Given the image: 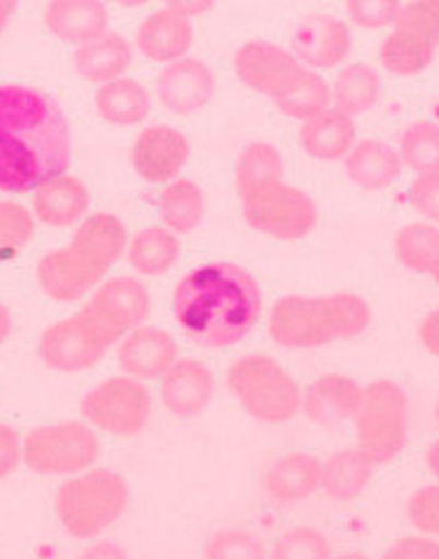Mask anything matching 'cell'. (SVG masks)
Wrapping results in <instances>:
<instances>
[{
    "label": "cell",
    "instance_id": "cell-1",
    "mask_svg": "<svg viewBox=\"0 0 439 559\" xmlns=\"http://www.w3.org/2000/svg\"><path fill=\"white\" fill-rule=\"evenodd\" d=\"M72 136L62 107L20 83L0 86V192H35L67 174Z\"/></svg>",
    "mask_w": 439,
    "mask_h": 559
},
{
    "label": "cell",
    "instance_id": "cell-2",
    "mask_svg": "<svg viewBox=\"0 0 439 559\" xmlns=\"http://www.w3.org/2000/svg\"><path fill=\"white\" fill-rule=\"evenodd\" d=\"M174 318L189 342L205 349H227L253 331L264 309L256 277L229 261H211L179 280Z\"/></svg>",
    "mask_w": 439,
    "mask_h": 559
},
{
    "label": "cell",
    "instance_id": "cell-3",
    "mask_svg": "<svg viewBox=\"0 0 439 559\" xmlns=\"http://www.w3.org/2000/svg\"><path fill=\"white\" fill-rule=\"evenodd\" d=\"M128 229L112 214H88L64 248H54L38 261V285L59 304L83 301L107 280L115 261L126 253Z\"/></svg>",
    "mask_w": 439,
    "mask_h": 559
},
{
    "label": "cell",
    "instance_id": "cell-4",
    "mask_svg": "<svg viewBox=\"0 0 439 559\" xmlns=\"http://www.w3.org/2000/svg\"><path fill=\"white\" fill-rule=\"evenodd\" d=\"M368 301L357 294L285 296L270 312V336L285 349H320L368 331Z\"/></svg>",
    "mask_w": 439,
    "mask_h": 559
},
{
    "label": "cell",
    "instance_id": "cell-5",
    "mask_svg": "<svg viewBox=\"0 0 439 559\" xmlns=\"http://www.w3.org/2000/svg\"><path fill=\"white\" fill-rule=\"evenodd\" d=\"M131 488L115 469H88L70 477L57 490V520L67 536L85 540L96 538L126 514Z\"/></svg>",
    "mask_w": 439,
    "mask_h": 559
},
{
    "label": "cell",
    "instance_id": "cell-6",
    "mask_svg": "<svg viewBox=\"0 0 439 559\" xmlns=\"http://www.w3.org/2000/svg\"><path fill=\"white\" fill-rule=\"evenodd\" d=\"M227 386L240 408L261 424L290 421L304 403V389L298 386V381L264 352L232 362Z\"/></svg>",
    "mask_w": 439,
    "mask_h": 559
},
{
    "label": "cell",
    "instance_id": "cell-7",
    "mask_svg": "<svg viewBox=\"0 0 439 559\" xmlns=\"http://www.w3.org/2000/svg\"><path fill=\"white\" fill-rule=\"evenodd\" d=\"M355 421V448L373 466L389 464L405 451L411 400L398 381H373L363 386V405Z\"/></svg>",
    "mask_w": 439,
    "mask_h": 559
},
{
    "label": "cell",
    "instance_id": "cell-8",
    "mask_svg": "<svg viewBox=\"0 0 439 559\" xmlns=\"http://www.w3.org/2000/svg\"><path fill=\"white\" fill-rule=\"evenodd\" d=\"M102 445L96 431L83 421L48 424L27 431L22 440V464L46 477L83 474L94 469Z\"/></svg>",
    "mask_w": 439,
    "mask_h": 559
},
{
    "label": "cell",
    "instance_id": "cell-9",
    "mask_svg": "<svg viewBox=\"0 0 439 559\" xmlns=\"http://www.w3.org/2000/svg\"><path fill=\"white\" fill-rule=\"evenodd\" d=\"M115 344H120V336H115L83 304L75 314L43 331L38 355L43 366L59 370V373H83V370L99 366L102 357Z\"/></svg>",
    "mask_w": 439,
    "mask_h": 559
},
{
    "label": "cell",
    "instance_id": "cell-10",
    "mask_svg": "<svg viewBox=\"0 0 439 559\" xmlns=\"http://www.w3.org/2000/svg\"><path fill=\"white\" fill-rule=\"evenodd\" d=\"M81 413L91 429L107 431L112 437H137L150 427L155 400L142 381L131 376H112L85 394Z\"/></svg>",
    "mask_w": 439,
    "mask_h": 559
},
{
    "label": "cell",
    "instance_id": "cell-11",
    "mask_svg": "<svg viewBox=\"0 0 439 559\" xmlns=\"http://www.w3.org/2000/svg\"><path fill=\"white\" fill-rule=\"evenodd\" d=\"M242 216L256 233L283 242L307 237L320 218L315 200L298 187L285 185V181H277L266 190L242 198Z\"/></svg>",
    "mask_w": 439,
    "mask_h": 559
},
{
    "label": "cell",
    "instance_id": "cell-12",
    "mask_svg": "<svg viewBox=\"0 0 439 559\" xmlns=\"http://www.w3.org/2000/svg\"><path fill=\"white\" fill-rule=\"evenodd\" d=\"M85 307L105 323L115 336L137 331L152 312V296L137 277H109L91 294Z\"/></svg>",
    "mask_w": 439,
    "mask_h": 559
},
{
    "label": "cell",
    "instance_id": "cell-13",
    "mask_svg": "<svg viewBox=\"0 0 439 559\" xmlns=\"http://www.w3.org/2000/svg\"><path fill=\"white\" fill-rule=\"evenodd\" d=\"M288 51L307 70H335L349 57L352 33L331 14H312L296 27Z\"/></svg>",
    "mask_w": 439,
    "mask_h": 559
},
{
    "label": "cell",
    "instance_id": "cell-14",
    "mask_svg": "<svg viewBox=\"0 0 439 559\" xmlns=\"http://www.w3.org/2000/svg\"><path fill=\"white\" fill-rule=\"evenodd\" d=\"M189 160V142L179 129L150 126L137 136L131 150L133 171L150 185H170Z\"/></svg>",
    "mask_w": 439,
    "mask_h": 559
},
{
    "label": "cell",
    "instance_id": "cell-15",
    "mask_svg": "<svg viewBox=\"0 0 439 559\" xmlns=\"http://www.w3.org/2000/svg\"><path fill=\"white\" fill-rule=\"evenodd\" d=\"M157 94L168 112L187 118V115L200 112L211 105L213 94H216V75L200 59H179V62L163 67V72L157 75Z\"/></svg>",
    "mask_w": 439,
    "mask_h": 559
},
{
    "label": "cell",
    "instance_id": "cell-16",
    "mask_svg": "<svg viewBox=\"0 0 439 559\" xmlns=\"http://www.w3.org/2000/svg\"><path fill=\"white\" fill-rule=\"evenodd\" d=\"M298 70L301 64L296 62L288 48L270 44V40H248L235 53V72L242 86L270 96V99Z\"/></svg>",
    "mask_w": 439,
    "mask_h": 559
},
{
    "label": "cell",
    "instance_id": "cell-17",
    "mask_svg": "<svg viewBox=\"0 0 439 559\" xmlns=\"http://www.w3.org/2000/svg\"><path fill=\"white\" fill-rule=\"evenodd\" d=\"M179 360V344L168 331L155 325H142L126 333L118 344V362L126 376L137 381H155Z\"/></svg>",
    "mask_w": 439,
    "mask_h": 559
},
{
    "label": "cell",
    "instance_id": "cell-18",
    "mask_svg": "<svg viewBox=\"0 0 439 559\" xmlns=\"http://www.w3.org/2000/svg\"><path fill=\"white\" fill-rule=\"evenodd\" d=\"M216 392L213 370L200 360H176L161 379L163 408L170 416L194 418L211 405Z\"/></svg>",
    "mask_w": 439,
    "mask_h": 559
},
{
    "label": "cell",
    "instance_id": "cell-19",
    "mask_svg": "<svg viewBox=\"0 0 439 559\" xmlns=\"http://www.w3.org/2000/svg\"><path fill=\"white\" fill-rule=\"evenodd\" d=\"M194 44L192 20L166 3V9L155 11L139 24L137 48L146 59L161 64H174L187 59L189 48Z\"/></svg>",
    "mask_w": 439,
    "mask_h": 559
},
{
    "label": "cell",
    "instance_id": "cell-20",
    "mask_svg": "<svg viewBox=\"0 0 439 559\" xmlns=\"http://www.w3.org/2000/svg\"><path fill=\"white\" fill-rule=\"evenodd\" d=\"M363 405V386L341 373H325L304 389L301 411L320 427L352 421Z\"/></svg>",
    "mask_w": 439,
    "mask_h": 559
},
{
    "label": "cell",
    "instance_id": "cell-21",
    "mask_svg": "<svg viewBox=\"0 0 439 559\" xmlns=\"http://www.w3.org/2000/svg\"><path fill=\"white\" fill-rule=\"evenodd\" d=\"M43 24L59 40L81 48L109 33V11L99 0H54L43 11Z\"/></svg>",
    "mask_w": 439,
    "mask_h": 559
},
{
    "label": "cell",
    "instance_id": "cell-22",
    "mask_svg": "<svg viewBox=\"0 0 439 559\" xmlns=\"http://www.w3.org/2000/svg\"><path fill=\"white\" fill-rule=\"evenodd\" d=\"M91 192L78 176L62 174L33 192V216L48 227H78L88 216Z\"/></svg>",
    "mask_w": 439,
    "mask_h": 559
},
{
    "label": "cell",
    "instance_id": "cell-23",
    "mask_svg": "<svg viewBox=\"0 0 439 559\" xmlns=\"http://www.w3.org/2000/svg\"><path fill=\"white\" fill-rule=\"evenodd\" d=\"M322 461L309 453H288L264 474V490L274 503H298L320 490Z\"/></svg>",
    "mask_w": 439,
    "mask_h": 559
},
{
    "label": "cell",
    "instance_id": "cell-24",
    "mask_svg": "<svg viewBox=\"0 0 439 559\" xmlns=\"http://www.w3.org/2000/svg\"><path fill=\"white\" fill-rule=\"evenodd\" d=\"M355 133V120L331 107L315 118L304 120L298 139H301V147L309 157L333 163L349 155V150L357 144Z\"/></svg>",
    "mask_w": 439,
    "mask_h": 559
},
{
    "label": "cell",
    "instance_id": "cell-25",
    "mask_svg": "<svg viewBox=\"0 0 439 559\" xmlns=\"http://www.w3.org/2000/svg\"><path fill=\"white\" fill-rule=\"evenodd\" d=\"M346 176L363 190H387L402 174L400 152L378 139H365L344 157Z\"/></svg>",
    "mask_w": 439,
    "mask_h": 559
},
{
    "label": "cell",
    "instance_id": "cell-26",
    "mask_svg": "<svg viewBox=\"0 0 439 559\" xmlns=\"http://www.w3.org/2000/svg\"><path fill=\"white\" fill-rule=\"evenodd\" d=\"M373 472L376 466L357 448H346V451L333 453L331 459L322 461L320 490L331 501L349 503L365 493V488L373 479Z\"/></svg>",
    "mask_w": 439,
    "mask_h": 559
},
{
    "label": "cell",
    "instance_id": "cell-27",
    "mask_svg": "<svg viewBox=\"0 0 439 559\" xmlns=\"http://www.w3.org/2000/svg\"><path fill=\"white\" fill-rule=\"evenodd\" d=\"M133 48L123 35L105 33L102 38L91 40V44L81 46L75 51V70L78 75L91 83H105L118 81L126 75L128 64H131Z\"/></svg>",
    "mask_w": 439,
    "mask_h": 559
},
{
    "label": "cell",
    "instance_id": "cell-28",
    "mask_svg": "<svg viewBox=\"0 0 439 559\" xmlns=\"http://www.w3.org/2000/svg\"><path fill=\"white\" fill-rule=\"evenodd\" d=\"M94 105L102 120H107V123L112 126H123V129L144 123L152 112L150 91H146L139 81L126 75L99 86L94 96Z\"/></svg>",
    "mask_w": 439,
    "mask_h": 559
},
{
    "label": "cell",
    "instance_id": "cell-29",
    "mask_svg": "<svg viewBox=\"0 0 439 559\" xmlns=\"http://www.w3.org/2000/svg\"><path fill=\"white\" fill-rule=\"evenodd\" d=\"M126 257L128 264L133 266V272H139L142 277L166 275L181 257L179 235H174L166 227L139 229V233L128 240Z\"/></svg>",
    "mask_w": 439,
    "mask_h": 559
},
{
    "label": "cell",
    "instance_id": "cell-30",
    "mask_svg": "<svg viewBox=\"0 0 439 559\" xmlns=\"http://www.w3.org/2000/svg\"><path fill=\"white\" fill-rule=\"evenodd\" d=\"M272 102L277 105L280 112L288 115V118L309 120L315 118V115L331 109V83H328L320 72L301 67V70L272 96Z\"/></svg>",
    "mask_w": 439,
    "mask_h": 559
},
{
    "label": "cell",
    "instance_id": "cell-31",
    "mask_svg": "<svg viewBox=\"0 0 439 559\" xmlns=\"http://www.w3.org/2000/svg\"><path fill=\"white\" fill-rule=\"evenodd\" d=\"M157 211H161L163 227L174 235H187L200 227L205 218V194L198 181L174 179L163 187L157 198Z\"/></svg>",
    "mask_w": 439,
    "mask_h": 559
},
{
    "label": "cell",
    "instance_id": "cell-32",
    "mask_svg": "<svg viewBox=\"0 0 439 559\" xmlns=\"http://www.w3.org/2000/svg\"><path fill=\"white\" fill-rule=\"evenodd\" d=\"M378 94H381V78L373 67L363 62L341 67L331 86V102L335 109L349 115V118L373 109Z\"/></svg>",
    "mask_w": 439,
    "mask_h": 559
},
{
    "label": "cell",
    "instance_id": "cell-33",
    "mask_svg": "<svg viewBox=\"0 0 439 559\" xmlns=\"http://www.w3.org/2000/svg\"><path fill=\"white\" fill-rule=\"evenodd\" d=\"M285 176V163L277 147L266 142H253L242 147L235 163V187L237 194L248 198V194L266 190V187L277 185Z\"/></svg>",
    "mask_w": 439,
    "mask_h": 559
},
{
    "label": "cell",
    "instance_id": "cell-34",
    "mask_svg": "<svg viewBox=\"0 0 439 559\" xmlns=\"http://www.w3.org/2000/svg\"><path fill=\"white\" fill-rule=\"evenodd\" d=\"M435 53H437V48L431 44H426L424 38L394 27L392 33L387 35V40L381 44L378 59H381L383 70L392 72V75L416 78L431 64Z\"/></svg>",
    "mask_w": 439,
    "mask_h": 559
},
{
    "label": "cell",
    "instance_id": "cell-35",
    "mask_svg": "<svg viewBox=\"0 0 439 559\" xmlns=\"http://www.w3.org/2000/svg\"><path fill=\"white\" fill-rule=\"evenodd\" d=\"M394 257L418 275H431L439 261V229L429 222L405 224L394 235Z\"/></svg>",
    "mask_w": 439,
    "mask_h": 559
},
{
    "label": "cell",
    "instance_id": "cell-36",
    "mask_svg": "<svg viewBox=\"0 0 439 559\" xmlns=\"http://www.w3.org/2000/svg\"><path fill=\"white\" fill-rule=\"evenodd\" d=\"M402 166L413 168L418 176L439 174V123L420 120L407 126L400 136Z\"/></svg>",
    "mask_w": 439,
    "mask_h": 559
},
{
    "label": "cell",
    "instance_id": "cell-37",
    "mask_svg": "<svg viewBox=\"0 0 439 559\" xmlns=\"http://www.w3.org/2000/svg\"><path fill=\"white\" fill-rule=\"evenodd\" d=\"M35 235L33 211L14 200H0V261L14 259Z\"/></svg>",
    "mask_w": 439,
    "mask_h": 559
},
{
    "label": "cell",
    "instance_id": "cell-38",
    "mask_svg": "<svg viewBox=\"0 0 439 559\" xmlns=\"http://www.w3.org/2000/svg\"><path fill=\"white\" fill-rule=\"evenodd\" d=\"M270 559H333V546L315 527H290L274 540Z\"/></svg>",
    "mask_w": 439,
    "mask_h": 559
},
{
    "label": "cell",
    "instance_id": "cell-39",
    "mask_svg": "<svg viewBox=\"0 0 439 559\" xmlns=\"http://www.w3.org/2000/svg\"><path fill=\"white\" fill-rule=\"evenodd\" d=\"M205 559H270V551L253 531L229 527V531H218L205 544Z\"/></svg>",
    "mask_w": 439,
    "mask_h": 559
},
{
    "label": "cell",
    "instance_id": "cell-40",
    "mask_svg": "<svg viewBox=\"0 0 439 559\" xmlns=\"http://www.w3.org/2000/svg\"><path fill=\"white\" fill-rule=\"evenodd\" d=\"M394 27L418 35L426 44L439 48V0H416L402 3Z\"/></svg>",
    "mask_w": 439,
    "mask_h": 559
},
{
    "label": "cell",
    "instance_id": "cell-41",
    "mask_svg": "<svg viewBox=\"0 0 439 559\" xmlns=\"http://www.w3.org/2000/svg\"><path fill=\"white\" fill-rule=\"evenodd\" d=\"M407 520L420 536L439 538V485L418 488L407 501Z\"/></svg>",
    "mask_w": 439,
    "mask_h": 559
},
{
    "label": "cell",
    "instance_id": "cell-42",
    "mask_svg": "<svg viewBox=\"0 0 439 559\" xmlns=\"http://www.w3.org/2000/svg\"><path fill=\"white\" fill-rule=\"evenodd\" d=\"M398 0H349L346 11H349L352 22L359 24L363 29H383L394 27V20L400 14Z\"/></svg>",
    "mask_w": 439,
    "mask_h": 559
},
{
    "label": "cell",
    "instance_id": "cell-43",
    "mask_svg": "<svg viewBox=\"0 0 439 559\" xmlns=\"http://www.w3.org/2000/svg\"><path fill=\"white\" fill-rule=\"evenodd\" d=\"M407 200L429 224H439V174L416 176V181L407 190Z\"/></svg>",
    "mask_w": 439,
    "mask_h": 559
},
{
    "label": "cell",
    "instance_id": "cell-44",
    "mask_svg": "<svg viewBox=\"0 0 439 559\" xmlns=\"http://www.w3.org/2000/svg\"><path fill=\"white\" fill-rule=\"evenodd\" d=\"M381 559H439V540L429 536L400 538Z\"/></svg>",
    "mask_w": 439,
    "mask_h": 559
},
{
    "label": "cell",
    "instance_id": "cell-45",
    "mask_svg": "<svg viewBox=\"0 0 439 559\" xmlns=\"http://www.w3.org/2000/svg\"><path fill=\"white\" fill-rule=\"evenodd\" d=\"M22 466V437L11 424L0 421V479L11 477Z\"/></svg>",
    "mask_w": 439,
    "mask_h": 559
},
{
    "label": "cell",
    "instance_id": "cell-46",
    "mask_svg": "<svg viewBox=\"0 0 439 559\" xmlns=\"http://www.w3.org/2000/svg\"><path fill=\"white\" fill-rule=\"evenodd\" d=\"M418 338H420V346H424L429 355L439 357V307L420 320Z\"/></svg>",
    "mask_w": 439,
    "mask_h": 559
},
{
    "label": "cell",
    "instance_id": "cell-47",
    "mask_svg": "<svg viewBox=\"0 0 439 559\" xmlns=\"http://www.w3.org/2000/svg\"><path fill=\"white\" fill-rule=\"evenodd\" d=\"M75 559H131L123 546L112 544V540H99V544H91L88 549H83Z\"/></svg>",
    "mask_w": 439,
    "mask_h": 559
},
{
    "label": "cell",
    "instance_id": "cell-48",
    "mask_svg": "<svg viewBox=\"0 0 439 559\" xmlns=\"http://www.w3.org/2000/svg\"><path fill=\"white\" fill-rule=\"evenodd\" d=\"M168 5H174V9L179 11V14H185L187 20H194L198 14H205V11L213 9L211 0H203V3H185V0H176V3H168Z\"/></svg>",
    "mask_w": 439,
    "mask_h": 559
},
{
    "label": "cell",
    "instance_id": "cell-49",
    "mask_svg": "<svg viewBox=\"0 0 439 559\" xmlns=\"http://www.w3.org/2000/svg\"><path fill=\"white\" fill-rule=\"evenodd\" d=\"M11 328H14V320H11V312L3 307V304H0V344H3L5 338L11 336Z\"/></svg>",
    "mask_w": 439,
    "mask_h": 559
},
{
    "label": "cell",
    "instance_id": "cell-50",
    "mask_svg": "<svg viewBox=\"0 0 439 559\" xmlns=\"http://www.w3.org/2000/svg\"><path fill=\"white\" fill-rule=\"evenodd\" d=\"M426 466H429V472L439 479V440L431 442L429 451H426Z\"/></svg>",
    "mask_w": 439,
    "mask_h": 559
},
{
    "label": "cell",
    "instance_id": "cell-51",
    "mask_svg": "<svg viewBox=\"0 0 439 559\" xmlns=\"http://www.w3.org/2000/svg\"><path fill=\"white\" fill-rule=\"evenodd\" d=\"M14 5L16 3H11V0H0V35L5 33V24L14 16Z\"/></svg>",
    "mask_w": 439,
    "mask_h": 559
},
{
    "label": "cell",
    "instance_id": "cell-52",
    "mask_svg": "<svg viewBox=\"0 0 439 559\" xmlns=\"http://www.w3.org/2000/svg\"><path fill=\"white\" fill-rule=\"evenodd\" d=\"M333 559H370V557L359 555V551H349V555H341V557H333Z\"/></svg>",
    "mask_w": 439,
    "mask_h": 559
},
{
    "label": "cell",
    "instance_id": "cell-53",
    "mask_svg": "<svg viewBox=\"0 0 439 559\" xmlns=\"http://www.w3.org/2000/svg\"><path fill=\"white\" fill-rule=\"evenodd\" d=\"M431 277H435V280H437V285H439V261H437L435 270H431Z\"/></svg>",
    "mask_w": 439,
    "mask_h": 559
},
{
    "label": "cell",
    "instance_id": "cell-54",
    "mask_svg": "<svg viewBox=\"0 0 439 559\" xmlns=\"http://www.w3.org/2000/svg\"><path fill=\"white\" fill-rule=\"evenodd\" d=\"M437 421H439V400H437Z\"/></svg>",
    "mask_w": 439,
    "mask_h": 559
}]
</instances>
